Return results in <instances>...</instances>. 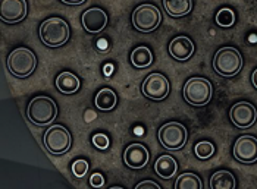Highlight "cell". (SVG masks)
I'll use <instances>...</instances> for the list:
<instances>
[{"instance_id":"cell-1","label":"cell","mask_w":257,"mask_h":189,"mask_svg":"<svg viewBox=\"0 0 257 189\" xmlns=\"http://www.w3.org/2000/svg\"><path fill=\"white\" fill-rule=\"evenodd\" d=\"M71 36L69 25L65 19L62 18H49L46 19L41 27H40V38L41 43L47 47L58 49L62 47L63 44L68 43Z\"/></svg>"},{"instance_id":"cell-2","label":"cell","mask_w":257,"mask_h":189,"mask_svg":"<svg viewBox=\"0 0 257 189\" xmlns=\"http://www.w3.org/2000/svg\"><path fill=\"white\" fill-rule=\"evenodd\" d=\"M27 116L30 122H33L34 125L46 126V125H50L56 119L58 106L50 97L39 95L30 101L28 109H27Z\"/></svg>"},{"instance_id":"cell-3","label":"cell","mask_w":257,"mask_h":189,"mask_svg":"<svg viewBox=\"0 0 257 189\" xmlns=\"http://www.w3.org/2000/svg\"><path fill=\"white\" fill-rule=\"evenodd\" d=\"M182 94L188 104L194 107H203L210 103L213 95V87L209 79L201 76H193L185 82Z\"/></svg>"},{"instance_id":"cell-4","label":"cell","mask_w":257,"mask_h":189,"mask_svg":"<svg viewBox=\"0 0 257 189\" xmlns=\"http://www.w3.org/2000/svg\"><path fill=\"white\" fill-rule=\"evenodd\" d=\"M37 66V57L36 55L25 47L15 49L6 60V68L11 72V75L17 78H28Z\"/></svg>"},{"instance_id":"cell-5","label":"cell","mask_w":257,"mask_h":189,"mask_svg":"<svg viewBox=\"0 0 257 189\" xmlns=\"http://www.w3.org/2000/svg\"><path fill=\"white\" fill-rule=\"evenodd\" d=\"M242 68V56L234 47H222L213 57L215 72L225 78H232Z\"/></svg>"},{"instance_id":"cell-6","label":"cell","mask_w":257,"mask_h":189,"mask_svg":"<svg viewBox=\"0 0 257 189\" xmlns=\"http://www.w3.org/2000/svg\"><path fill=\"white\" fill-rule=\"evenodd\" d=\"M159 142L163 145V148L166 150H181L184 148V145L187 144L188 139V131L187 128L179 123V122H169L165 123L160 129H159Z\"/></svg>"},{"instance_id":"cell-7","label":"cell","mask_w":257,"mask_h":189,"mask_svg":"<svg viewBox=\"0 0 257 189\" xmlns=\"http://www.w3.org/2000/svg\"><path fill=\"white\" fill-rule=\"evenodd\" d=\"M43 144L50 154L60 155V154L69 151V148L72 145V136L65 126L53 125L44 133Z\"/></svg>"},{"instance_id":"cell-8","label":"cell","mask_w":257,"mask_h":189,"mask_svg":"<svg viewBox=\"0 0 257 189\" xmlns=\"http://www.w3.org/2000/svg\"><path fill=\"white\" fill-rule=\"evenodd\" d=\"M160 22H162V14L159 8L150 3L140 5L133 14V25L141 33L155 31L160 25Z\"/></svg>"},{"instance_id":"cell-9","label":"cell","mask_w":257,"mask_h":189,"mask_svg":"<svg viewBox=\"0 0 257 189\" xmlns=\"http://www.w3.org/2000/svg\"><path fill=\"white\" fill-rule=\"evenodd\" d=\"M169 90H171V85H169L168 78L162 74H158V72L147 76L141 85L143 94L155 101H160V100L166 98L169 94Z\"/></svg>"},{"instance_id":"cell-10","label":"cell","mask_w":257,"mask_h":189,"mask_svg":"<svg viewBox=\"0 0 257 189\" xmlns=\"http://www.w3.org/2000/svg\"><path fill=\"white\" fill-rule=\"evenodd\" d=\"M229 117H231V122L237 128H239V129H248V128H251L256 123L257 109L251 103L239 101V103H235L231 107Z\"/></svg>"},{"instance_id":"cell-11","label":"cell","mask_w":257,"mask_h":189,"mask_svg":"<svg viewBox=\"0 0 257 189\" xmlns=\"http://www.w3.org/2000/svg\"><path fill=\"white\" fill-rule=\"evenodd\" d=\"M234 157L239 163L251 164L257 161V138L251 135L239 136L234 144Z\"/></svg>"},{"instance_id":"cell-12","label":"cell","mask_w":257,"mask_h":189,"mask_svg":"<svg viewBox=\"0 0 257 189\" xmlns=\"http://www.w3.org/2000/svg\"><path fill=\"white\" fill-rule=\"evenodd\" d=\"M27 17L25 0H0V19L6 24H17Z\"/></svg>"},{"instance_id":"cell-13","label":"cell","mask_w":257,"mask_h":189,"mask_svg":"<svg viewBox=\"0 0 257 189\" xmlns=\"http://www.w3.org/2000/svg\"><path fill=\"white\" fill-rule=\"evenodd\" d=\"M81 24L84 30L90 34H99L101 33L106 25H107V15L103 9L100 8H91L87 9L82 17H81Z\"/></svg>"},{"instance_id":"cell-14","label":"cell","mask_w":257,"mask_h":189,"mask_svg":"<svg viewBox=\"0 0 257 189\" xmlns=\"http://www.w3.org/2000/svg\"><path fill=\"white\" fill-rule=\"evenodd\" d=\"M149 158H150L149 150L143 144H140V142L130 144L126 147V150L123 151V161H125V164L130 169H134V170H139V169L146 167L147 163H149Z\"/></svg>"},{"instance_id":"cell-15","label":"cell","mask_w":257,"mask_h":189,"mask_svg":"<svg viewBox=\"0 0 257 189\" xmlns=\"http://www.w3.org/2000/svg\"><path fill=\"white\" fill-rule=\"evenodd\" d=\"M169 55L178 62H185L194 55V43L185 36L175 37L169 44Z\"/></svg>"},{"instance_id":"cell-16","label":"cell","mask_w":257,"mask_h":189,"mask_svg":"<svg viewBox=\"0 0 257 189\" xmlns=\"http://www.w3.org/2000/svg\"><path fill=\"white\" fill-rule=\"evenodd\" d=\"M155 170H156V173H158L162 179H172L177 174L178 163H177V160L172 155L165 154V155H160L158 160H156Z\"/></svg>"},{"instance_id":"cell-17","label":"cell","mask_w":257,"mask_h":189,"mask_svg":"<svg viewBox=\"0 0 257 189\" xmlns=\"http://www.w3.org/2000/svg\"><path fill=\"white\" fill-rule=\"evenodd\" d=\"M81 87L79 78L72 72H62L56 78V88L62 94H75Z\"/></svg>"},{"instance_id":"cell-18","label":"cell","mask_w":257,"mask_h":189,"mask_svg":"<svg viewBox=\"0 0 257 189\" xmlns=\"http://www.w3.org/2000/svg\"><path fill=\"white\" fill-rule=\"evenodd\" d=\"M165 11L172 18H182L193 9V0H163Z\"/></svg>"},{"instance_id":"cell-19","label":"cell","mask_w":257,"mask_h":189,"mask_svg":"<svg viewBox=\"0 0 257 189\" xmlns=\"http://www.w3.org/2000/svg\"><path fill=\"white\" fill-rule=\"evenodd\" d=\"M118 103V97H116V93L110 88H103L100 90L96 98H94V104L96 107L101 110V112H110L113 110V107L116 106Z\"/></svg>"},{"instance_id":"cell-20","label":"cell","mask_w":257,"mask_h":189,"mask_svg":"<svg viewBox=\"0 0 257 189\" xmlns=\"http://www.w3.org/2000/svg\"><path fill=\"white\" fill-rule=\"evenodd\" d=\"M131 63L133 66L139 68V69H146L153 63V53L149 47L146 46H140L137 49L133 50L131 53Z\"/></svg>"},{"instance_id":"cell-21","label":"cell","mask_w":257,"mask_h":189,"mask_svg":"<svg viewBox=\"0 0 257 189\" xmlns=\"http://www.w3.org/2000/svg\"><path fill=\"white\" fill-rule=\"evenodd\" d=\"M237 185L235 177L231 171L219 170L213 173L210 177V188L212 189H234Z\"/></svg>"},{"instance_id":"cell-22","label":"cell","mask_w":257,"mask_h":189,"mask_svg":"<svg viewBox=\"0 0 257 189\" xmlns=\"http://www.w3.org/2000/svg\"><path fill=\"white\" fill-rule=\"evenodd\" d=\"M203 182L194 173H182L175 182V189H201Z\"/></svg>"},{"instance_id":"cell-23","label":"cell","mask_w":257,"mask_h":189,"mask_svg":"<svg viewBox=\"0 0 257 189\" xmlns=\"http://www.w3.org/2000/svg\"><path fill=\"white\" fill-rule=\"evenodd\" d=\"M235 22V14L229 8H223L216 14V24L222 28H229Z\"/></svg>"},{"instance_id":"cell-24","label":"cell","mask_w":257,"mask_h":189,"mask_svg":"<svg viewBox=\"0 0 257 189\" xmlns=\"http://www.w3.org/2000/svg\"><path fill=\"white\" fill-rule=\"evenodd\" d=\"M194 152L197 155L200 160H207L213 155L215 152V147L212 142L209 141H201V142H197L196 147H194Z\"/></svg>"},{"instance_id":"cell-25","label":"cell","mask_w":257,"mask_h":189,"mask_svg":"<svg viewBox=\"0 0 257 189\" xmlns=\"http://www.w3.org/2000/svg\"><path fill=\"white\" fill-rule=\"evenodd\" d=\"M88 167L90 166H88V163L85 160H77L72 164V173H74L75 177H84L87 174V171H88Z\"/></svg>"},{"instance_id":"cell-26","label":"cell","mask_w":257,"mask_h":189,"mask_svg":"<svg viewBox=\"0 0 257 189\" xmlns=\"http://www.w3.org/2000/svg\"><path fill=\"white\" fill-rule=\"evenodd\" d=\"M93 145L99 150H107L109 148V138L104 133H96V135H93Z\"/></svg>"},{"instance_id":"cell-27","label":"cell","mask_w":257,"mask_h":189,"mask_svg":"<svg viewBox=\"0 0 257 189\" xmlns=\"http://www.w3.org/2000/svg\"><path fill=\"white\" fill-rule=\"evenodd\" d=\"M90 185L94 186V188H101V186L104 185V177H103L100 173L91 174V177H90Z\"/></svg>"},{"instance_id":"cell-28","label":"cell","mask_w":257,"mask_h":189,"mask_svg":"<svg viewBox=\"0 0 257 189\" xmlns=\"http://www.w3.org/2000/svg\"><path fill=\"white\" fill-rule=\"evenodd\" d=\"M144 188L160 189V186H159L156 182H152V180H146V182H141V183H139V185L136 186V189H144Z\"/></svg>"},{"instance_id":"cell-29","label":"cell","mask_w":257,"mask_h":189,"mask_svg":"<svg viewBox=\"0 0 257 189\" xmlns=\"http://www.w3.org/2000/svg\"><path fill=\"white\" fill-rule=\"evenodd\" d=\"M60 2H63L65 5H71V6H78V5L85 3L87 0H60Z\"/></svg>"},{"instance_id":"cell-30","label":"cell","mask_w":257,"mask_h":189,"mask_svg":"<svg viewBox=\"0 0 257 189\" xmlns=\"http://www.w3.org/2000/svg\"><path fill=\"white\" fill-rule=\"evenodd\" d=\"M251 82H253V85H254V88L257 90V69L253 72V76H251Z\"/></svg>"},{"instance_id":"cell-31","label":"cell","mask_w":257,"mask_h":189,"mask_svg":"<svg viewBox=\"0 0 257 189\" xmlns=\"http://www.w3.org/2000/svg\"><path fill=\"white\" fill-rule=\"evenodd\" d=\"M106 71H107V72H106V75H110V74H112V72H110V71H112V66L109 65V66L106 68Z\"/></svg>"},{"instance_id":"cell-32","label":"cell","mask_w":257,"mask_h":189,"mask_svg":"<svg viewBox=\"0 0 257 189\" xmlns=\"http://www.w3.org/2000/svg\"><path fill=\"white\" fill-rule=\"evenodd\" d=\"M136 132H137V133H143V129H141V128H137V129H136Z\"/></svg>"}]
</instances>
